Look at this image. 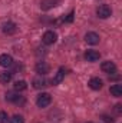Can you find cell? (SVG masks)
Listing matches in <instances>:
<instances>
[{
	"label": "cell",
	"instance_id": "1",
	"mask_svg": "<svg viewBox=\"0 0 122 123\" xmlns=\"http://www.w3.org/2000/svg\"><path fill=\"white\" fill-rule=\"evenodd\" d=\"M36 103H37L39 107H46V106H49V105L52 103V96H50L49 93H42V94L37 96Z\"/></svg>",
	"mask_w": 122,
	"mask_h": 123
},
{
	"label": "cell",
	"instance_id": "2",
	"mask_svg": "<svg viewBox=\"0 0 122 123\" xmlns=\"http://www.w3.org/2000/svg\"><path fill=\"white\" fill-rule=\"evenodd\" d=\"M96 14H98V17H101V19H108V17L112 14V10H111V7H109L108 4H101V6L96 9Z\"/></svg>",
	"mask_w": 122,
	"mask_h": 123
},
{
	"label": "cell",
	"instance_id": "3",
	"mask_svg": "<svg viewBox=\"0 0 122 123\" xmlns=\"http://www.w3.org/2000/svg\"><path fill=\"white\" fill-rule=\"evenodd\" d=\"M56 40H58V34L52 30L45 31V34H43V37H42V42H43L45 44H47V46H49V44H53Z\"/></svg>",
	"mask_w": 122,
	"mask_h": 123
},
{
	"label": "cell",
	"instance_id": "4",
	"mask_svg": "<svg viewBox=\"0 0 122 123\" xmlns=\"http://www.w3.org/2000/svg\"><path fill=\"white\" fill-rule=\"evenodd\" d=\"M101 69H102L105 73H111V74L116 72V66H115V63H114V62H111V60L103 62V63L101 64Z\"/></svg>",
	"mask_w": 122,
	"mask_h": 123
},
{
	"label": "cell",
	"instance_id": "5",
	"mask_svg": "<svg viewBox=\"0 0 122 123\" xmlns=\"http://www.w3.org/2000/svg\"><path fill=\"white\" fill-rule=\"evenodd\" d=\"M85 40L88 44H98L99 43V34L95 31H88L85 34Z\"/></svg>",
	"mask_w": 122,
	"mask_h": 123
},
{
	"label": "cell",
	"instance_id": "6",
	"mask_svg": "<svg viewBox=\"0 0 122 123\" xmlns=\"http://www.w3.org/2000/svg\"><path fill=\"white\" fill-rule=\"evenodd\" d=\"M49 70H50V66H49L46 62H39V63L36 64V72H37L40 76L49 73Z\"/></svg>",
	"mask_w": 122,
	"mask_h": 123
},
{
	"label": "cell",
	"instance_id": "7",
	"mask_svg": "<svg viewBox=\"0 0 122 123\" xmlns=\"http://www.w3.org/2000/svg\"><path fill=\"white\" fill-rule=\"evenodd\" d=\"M13 64V59L10 55H0V66L1 67H10Z\"/></svg>",
	"mask_w": 122,
	"mask_h": 123
},
{
	"label": "cell",
	"instance_id": "8",
	"mask_svg": "<svg viewBox=\"0 0 122 123\" xmlns=\"http://www.w3.org/2000/svg\"><path fill=\"white\" fill-rule=\"evenodd\" d=\"M102 86H103V82L99 77H92L91 80H89V87L93 89V90H101Z\"/></svg>",
	"mask_w": 122,
	"mask_h": 123
},
{
	"label": "cell",
	"instance_id": "9",
	"mask_svg": "<svg viewBox=\"0 0 122 123\" xmlns=\"http://www.w3.org/2000/svg\"><path fill=\"white\" fill-rule=\"evenodd\" d=\"M99 57H101V55L96 50H86L85 52V59L88 62H96L99 60Z\"/></svg>",
	"mask_w": 122,
	"mask_h": 123
},
{
	"label": "cell",
	"instance_id": "10",
	"mask_svg": "<svg viewBox=\"0 0 122 123\" xmlns=\"http://www.w3.org/2000/svg\"><path fill=\"white\" fill-rule=\"evenodd\" d=\"M16 30H17V27L13 22H7L3 25V33H6V34H13V33H16Z\"/></svg>",
	"mask_w": 122,
	"mask_h": 123
},
{
	"label": "cell",
	"instance_id": "11",
	"mask_svg": "<svg viewBox=\"0 0 122 123\" xmlns=\"http://www.w3.org/2000/svg\"><path fill=\"white\" fill-rule=\"evenodd\" d=\"M63 79H65V69L61 67V69L58 70V73L55 74V77L52 79V85H59Z\"/></svg>",
	"mask_w": 122,
	"mask_h": 123
},
{
	"label": "cell",
	"instance_id": "12",
	"mask_svg": "<svg viewBox=\"0 0 122 123\" xmlns=\"http://www.w3.org/2000/svg\"><path fill=\"white\" fill-rule=\"evenodd\" d=\"M46 79L45 77H42V76H39V77H34L33 79V87L34 89H42V87H45L46 86Z\"/></svg>",
	"mask_w": 122,
	"mask_h": 123
},
{
	"label": "cell",
	"instance_id": "13",
	"mask_svg": "<svg viewBox=\"0 0 122 123\" xmlns=\"http://www.w3.org/2000/svg\"><path fill=\"white\" fill-rule=\"evenodd\" d=\"M111 94L115 96V97H121L122 96V85H114L111 86Z\"/></svg>",
	"mask_w": 122,
	"mask_h": 123
},
{
	"label": "cell",
	"instance_id": "14",
	"mask_svg": "<svg viewBox=\"0 0 122 123\" xmlns=\"http://www.w3.org/2000/svg\"><path fill=\"white\" fill-rule=\"evenodd\" d=\"M12 74H13V73H10V72H1V73H0V83L7 85V83L12 80Z\"/></svg>",
	"mask_w": 122,
	"mask_h": 123
},
{
	"label": "cell",
	"instance_id": "15",
	"mask_svg": "<svg viewBox=\"0 0 122 123\" xmlns=\"http://www.w3.org/2000/svg\"><path fill=\"white\" fill-rule=\"evenodd\" d=\"M26 89H27V83H26L25 80H17V82L14 83V90L22 92V90H26Z\"/></svg>",
	"mask_w": 122,
	"mask_h": 123
},
{
	"label": "cell",
	"instance_id": "16",
	"mask_svg": "<svg viewBox=\"0 0 122 123\" xmlns=\"http://www.w3.org/2000/svg\"><path fill=\"white\" fill-rule=\"evenodd\" d=\"M10 122L12 123H25V119H23V116H20V115H14V116L10 119Z\"/></svg>",
	"mask_w": 122,
	"mask_h": 123
},
{
	"label": "cell",
	"instance_id": "17",
	"mask_svg": "<svg viewBox=\"0 0 122 123\" xmlns=\"http://www.w3.org/2000/svg\"><path fill=\"white\" fill-rule=\"evenodd\" d=\"M9 117H7V113L6 112H0V123H7Z\"/></svg>",
	"mask_w": 122,
	"mask_h": 123
},
{
	"label": "cell",
	"instance_id": "18",
	"mask_svg": "<svg viewBox=\"0 0 122 123\" xmlns=\"http://www.w3.org/2000/svg\"><path fill=\"white\" fill-rule=\"evenodd\" d=\"M73 16H75V14H73V12H72V13H69V14L63 19V22H65V23H72V22H73Z\"/></svg>",
	"mask_w": 122,
	"mask_h": 123
},
{
	"label": "cell",
	"instance_id": "19",
	"mask_svg": "<svg viewBox=\"0 0 122 123\" xmlns=\"http://www.w3.org/2000/svg\"><path fill=\"white\" fill-rule=\"evenodd\" d=\"M103 120H105L106 123H114V119L109 117V116H103Z\"/></svg>",
	"mask_w": 122,
	"mask_h": 123
},
{
	"label": "cell",
	"instance_id": "20",
	"mask_svg": "<svg viewBox=\"0 0 122 123\" xmlns=\"http://www.w3.org/2000/svg\"><path fill=\"white\" fill-rule=\"evenodd\" d=\"M121 105H116V106H115V110H116V112H118V113H121Z\"/></svg>",
	"mask_w": 122,
	"mask_h": 123
},
{
	"label": "cell",
	"instance_id": "21",
	"mask_svg": "<svg viewBox=\"0 0 122 123\" xmlns=\"http://www.w3.org/2000/svg\"><path fill=\"white\" fill-rule=\"evenodd\" d=\"M88 123H92V122H88Z\"/></svg>",
	"mask_w": 122,
	"mask_h": 123
}]
</instances>
